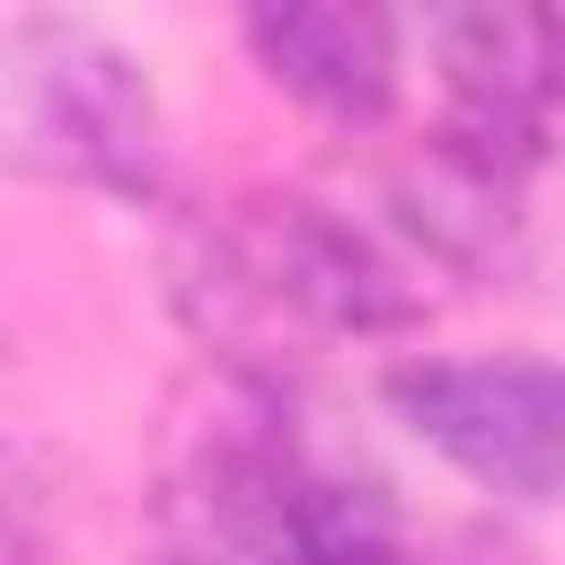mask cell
Instances as JSON below:
<instances>
[{"label": "cell", "instance_id": "cell-2", "mask_svg": "<svg viewBox=\"0 0 565 565\" xmlns=\"http://www.w3.org/2000/svg\"><path fill=\"white\" fill-rule=\"evenodd\" d=\"M168 565H415L397 494L327 459L274 380L212 371L150 494Z\"/></svg>", "mask_w": 565, "mask_h": 565}, {"label": "cell", "instance_id": "cell-6", "mask_svg": "<svg viewBox=\"0 0 565 565\" xmlns=\"http://www.w3.org/2000/svg\"><path fill=\"white\" fill-rule=\"evenodd\" d=\"M256 71L309 115L362 132L397 106V18L362 0H265L238 18Z\"/></svg>", "mask_w": 565, "mask_h": 565}, {"label": "cell", "instance_id": "cell-5", "mask_svg": "<svg viewBox=\"0 0 565 565\" xmlns=\"http://www.w3.org/2000/svg\"><path fill=\"white\" fill-rule=\"evenodd\" d=\"M441 53V150H459L486 177L530 185L547 159V106H556V18L547 9H459L433 26Z\"/></svg>", "mask_w": 565, "mask_h": 565}, {"label": "cell", "instance_id": "cell-3", "mask_svg": "<svg viewBox=\"0 0 565 565\" xmlns=\"http://www.w3.org/2000/svg\"><path fill=\"white\" fill-rule=\"evenodd\" d=\"M0 177L168 194V124L150 71L79 18H0Z\"/></svg>", "mask_w": 565, "mask_h": 565}, {"label": "cell", "instance_id": "cell-4", "mask_svg": "<svg viewBox=\"0 0 565 565\" xmlns=\"http://www.w3.org/2000/svg\"><path fill=\"white\" fill-rule=\"evenodd\" d=\"M388 406L468 486L503 503H547L565 468V388L547 353H433L388 371Z\"/></svg>", "mask_w": 565, "mask_h": 565}, {"label": "cell", "instance_id": "cell-1", "mask_svg": "<svg viewBox=\"0 0 565 565\" xmlns=\"http://www.w3.org/2000/svg\"><path fill=\"white\" fill-rule=\"evenodd\" d=\"M441 282L450 274L415 247L380 185H256L177 238V309L221 353V371L256 380L265 353L424 327L441 309Z\"/></svg>", "mask_w": 565, "mask_h": 565}, {"label": "cell", "instance_id": "cell-7", "mask_svg": "<svg viewBox=\"0 0 565 565\" xmlns=\"http://www.w3.org/2000/svg\"><path fill=\"white\" fill-rule=\"evenodd\" d=\"M0 565H53V503L18 450H0Z\"/></svg>", "mask_w": 565, "mask_h": 565}]
</instances>
